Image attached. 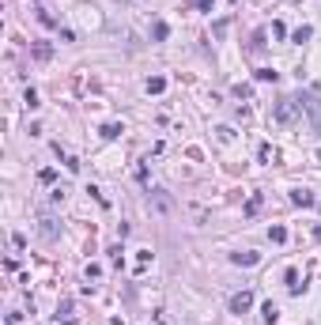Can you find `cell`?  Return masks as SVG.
<instances>
[{
	"label": "cell",
	"instance_id": "cell-1",
	"mask_svg": "<svg viewBox=\"0 0 321 325\" xmlns=\"http://www.w3.org/2000/svg\"><path fill=\"white\" fill-rule=\"evenodd\" d=\"M299 113H302V102L299 99H280L276 102V121H283V125H291Z\"/></svg>",
	"mask_w": 321,
	"mask_h": 325
},
{
	"label": "cell",
	"instance_id": "cell-2",
	"mask_svg": "<svg viewBox=\"0 0 321 325\" xmlns=\"http://www.w3.org/2000/svg\"><path fill=\"white\" fill-rule=\"evenodd\" d=\"M299 102H302V113H310V121L321 129V99H314V95H302Z\"/></svg>",
	"mask_w": 321,
	"mask_h": 325
},
{
	"label": "cell",
	"instance_id": "cell-3",
	"mask_svg": "<svg viewBox=\"0 0 321 325\" xmlns=\"http://www.w3.org/2000/svg\"><path fill=\"white\" fill-rule=\"evenodd\" d=\"M249 306H253V291H238V295H231V314H246Z\"/></svg>",
	"mask_w": 321,
	"mask_h": 325
},
{
	"label": "cell",
	"instance_id": "cell-4",
	"mask_svg": "<svg viewBox=\"0 0 321 325\" xmlns=\"http://www.w3.org/2000/svg\"><path fill=\"white\" fill-rule=\"evenodd\" d=\"M291 200H295V204H302V208H310V204H314V193H310V189H295Z\"/></svg>",
	"mask_w": 321,
	"mask_h": 325
},
{
	"label": "cell",
	"instance_id": "cell-5",
	"mask_svg": "<svg viewBox=\"0 0 321 325\" xmlns=\"http://www.w3.org/2000/svg\"><path fill=\"white\" fill-rule=\"evenodd\" d=\"M34 57H38V61H49V57H53V45L49 42H34Z\"/></svg>",
	"mask_w": 321,
	"mask_h": 325
},
{
	"label": "cell",
	"instance_id": "cell-6",
	"mask_svg": "<svg viewBox=\"0 0 321 325\" xmlns=\"http://www.w3.org/2000/svg\"><path fill=\"white\" fill-rule=\"evenodd\" d=\"M42 235H45V238H57V219L42 216Z\"/></svg>",
	"mask_w": 321,
	"mask_h": 325
},
{
	"label": "cell",
	"instance_id": "cell-7",
	"mask_svg": "<svg viewBox=\"0 0 321 325\" xmlns=\"http://www.w3.org/2000/svg\"><path fill=\"white\" fill-rule=\"evenodd\" d=\"M162 87H166V80L162 76H151L147 80V95H162Z\"/></svg>",
	"mask_w": 321,
	"mask_h": 325
},
{
	"label": "cell",
	"instance_id": "cell-8",
	"mask_svg": "<svg viewBox=\"0 0 321 325\" xmlns=\"http://www.w3.org/2000/svg\"><path fill=\"white\" fill-rule=\"evenodd\" d=\"M261 318H264V322H268V325L276 322V318H280V310H276V303H264V306H261Z\"/></svg>",
	"mask_w": 321,
	"mask_h": 325
},
{
	"label": "cell",
	"instance_id": "cell-9",
	"mask_svg": "<svg viewBox=\"0 0 321 325\" xmlns=\"http://www.w3.org/2000/svg\"><path fill=\"white\" fill-rule=\"evenodd\" d=\"M231 261H234V265H257V254H253V250H246V254H234Z\"/></svg>",
	"mask_w": 321,
	"mask_h": 325
},
{
	"label": "cell",
	"instance_id": "cell-10",
	"mask_svg": "<svg viewBox=\"0 0 321 325\" xmlns=\"http://www.w3.org/2000/svg\"><path fill=\"white\" fill-rule=\"evenodd\" d=\"M287 291H291V295L302 291V283H299V272H295V269H287Z\"/></svg>",
	"mask_w": 321,
	"mask_h": 325
},
{
	"label": "cell",
	"instance_id": "cell-11",
	"mask_svg": "<svg viewBox=\"0 0 321 325\" xmlns=\"http://www.w3.org/2000/svg\"><path fill=\"white\" fill-rule=\"evenodd\" d=\"M268 238H272V242H283V238H287V231H283V227H268Z\"/></svg>",
	"mask_w": 321,
	"mask_h": 325
},
{
	"label": "cell",
	"instance_id": "cell-12",
	"mask_svg": "<svg viewBox=\"0 0 321 325\" xmlns=\"http://www.w3.org/2000/svg\"><path fill=\"white\" fill-rule=\"evenodd\" d=\"M310 34H314V30H310V27H299V30H295V34H291V38H295V42H299V45H302V42H306V38H310Z\"/></svg>",
	"mask_w": 321,
	"mask_h": 325
},
{
	"label": "cell",
	"instance_id": "cell-13",
	"mask_svg": "<svg viewBox=\"0 0 321 325\" xmlns=\"http://www.w3.org/2000/svg\"><path fill=\"white\" fill-rule=\"evenodd\" d=\"M102 136H106V140H114V136H121V125H102Z\"/></svg>",
	"mask_w": 321,
	"mask_h": 325
},
{
	"label": "cell",
	"instance_id": "cell-14",
	"mask_svg": "<svg viewBox=\"0 0 321 325\" xmlns=\"http://www.w3.org/2000/svg\"><path fill=\"white\" fill-rule=\"evenodd\" d=\"M23 102H27L30 110H38V91H27V95H23Z\"/></svg>",
	"mask_w": 321,
	"mask_h": 325
},
{
	"label": "cell",
	"instance_id": "cell-15",
	"mask_svg": "<svg viewBox=\"0 0 321 325\" xmlns=\"http://www.w3.org/2000/svg\"><path fill=\"white\" fill-rule=\"evenodd\" d=\"M151 34H155V38H159V42H162V38H166L170 30H166V23H155V27H151Z\"/></svg>",
	"mask_w": 321,
	"mask_h": 325
},
{
	"label": "cell",
	"instance_id": "cell-16",
	"mask_svg": "<svg viewBox=\"0 0 321 325\" xmlns=\"http://www.w3.org/2000/svg\"><path fill=\"white\" fill-rule=\"evenodd\" d=\"M212 4H216V0H197V8H201V12H212Z\"/></svg>",
	"mask_w": 321,
	"mask_h": 325
},
{
	"label": "cell",
	"instance_id": "cell-17",
	"mask_svg": "<svg viewBox=\"0 0 321 325\" xmlns=\"http://www.w3.org/2000/svg\"><path fill=\"white\" fill-rule=\"evenodd\" d=\"M314 238H318V242H321V223H318V227H314Z\"/></svg>",
	"mask_w": 321,
	"mask_h": 325
}]
</instances>
